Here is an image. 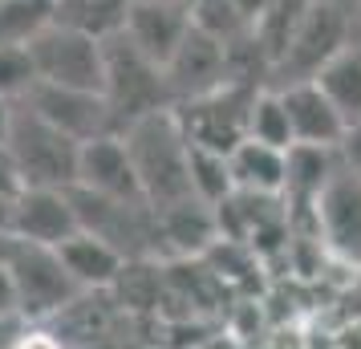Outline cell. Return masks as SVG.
<instances>
[{"label": "cell", "instance_id": "cell-1", "mask_svg": "<svg viewBox=\"0 0 361 349\" xmlns=\"http://www.w3.org/2000/svg\"><path fill=\"white\" fill-rule=\"evenodd\" d=\"M122 138H126V150L134 159L142 195H147V203L154 212H166L175 203L195 200V187H191V142H187L175 110L138 118L134 126L122 130Z\"/></svg>", "mask_w": 361, "mask_h": 349}, {"label": "cell", "instance_id": "cell-2", "mask_svg": "<svg viewBox=\"0 0 361 349\" xmlns=\"http://www.w3.org/2000/svg\"><path fill=\"white\" fill-rule=\"evenodd\" d=\"M106 102H110L118 134L126 126H134L138 118L175 110L163 66L150 61L142 49H134V41L126 33L106 41Z\"/></svg>", "mask_w": 361, "mask_h": 349}, {"label": "cell", "instance_id": "cell-3", "mask_svg": "<svg viewBox=\"0 0 361 349\" xmlns=\"http://www.w3.org/2000/svg\"><path fill=\"white\" fill-rule=\"evenodd\" d=\"M8 147L17 154L20 175L29 187H57L69 191L78 183V159H82V142L49 126L41 114H33L25 102H17V122L8 134Z\"/></svg>", "mask_w": 361, "mask_h": 349}, {"label": "cell", "instance_id": "cell-4", "mask_svg": "<svg viewBox=\"0 0 361 349\" xmlns=\"http://www.w3.org/2000/svg\"><path fill=\"white\" fill-rule=\"evenodd\" d=\"M29 53L37 66V82L106 94V41H94L66 25H45L29 41Z\"/></svg>", "mask_w": 361, "mask_h": 349}, {"label": "cell", "instance_id": "cell-5", "mask_svg": "<svg viewBox=\"0 0 361 349\" xmlns=\"http://www.w3.org/2000/svg\"><path fill=\"white\" fill-rule=\"evenodd\" d=\"M8 276H13L17 309L25 321H53L82 293L78 281L69 276L61 252L41 248V244H25V240H17V248L8 256Z\"/></svg>", "mask_w": 361, "mask_h": 349}, {"label": "cell", "instance_id": "cell-6", "mask_svg": "<svg viewBox=\"0 0 361 349\" xmlns=\"http://www.w3.org/2000/svg\"><path fill=\"white\" fill-rule=\"evenodd\" d=\"M349 45V17L333 0H312L305 25L296 29L288 49L276 57L272 66V85L268 90H284L296 82H317V73Z\"/></svg>", "mask_w": 361, "mask_h": 349}, {"label": "cell", "instance_id": "cell-7", "mask_svg": "<svg viewBox=\"0 0 361 349\" xmlns=\"http://www.w3.org/2000/svg\"><path fill=\"white\" fill-rule=\"evenodd\" d=\"M256 94L260 90H252V85L228 82L224 90H215L207 98L175 106L187 142L199 150L231 154L240 142H247V122H252V102H256Z\"/></svg>", "mask_w": 361, "mask_h": 349}, {"label": "cell", "instance_id": "cell-8", "mask_svg": "<svg viewBox=\"0 0 361 349\" xmlns=\"http://www.w3.org/2000/svg\"><path fill=\"white\" fill-rule=\"evenodd\" d=\"M33 114H41L49 126H57L61 134L78 138V142H94L102 134H118L114 114L106 94L94 90H66V85H45L37 82L29 90V98H20Z\"/></svg>", "mask_w": 361, "mask_h": 349}, {"label": "cell", "instance_id": "cell-9", "mask_svg": "<svg viewBox=\"0 0 361 349\" xmlns=\"http://www.w3.org/2000/svg\"><path fill=\"white\" fill-rule=\"evenodd\" d=\"M163 78H166V90H171L175 106L207 98V94L228 85V45L191 25V33L183 37V45L171 53V61L163 66Z\"/></svg>", "mask_w": 361, "mask_h": 349}, {"label": "cell", "instance_id": "cell-10", "mask_svg": "<svg viewBox=\"0 0 361 349\" xmlns=\"http://www.w3.org/2000/svg\"><path fill=\"white\" fill-rule=\"evenodd\" d=\"M317 235L333 256L361 264V175H353L341 159L317 203Z\"/></svg>", "mask_w": 361, "mask_h": 349}, {"label": "cell", "instance_id": "cell-11", "mask_svg": "<svg viewBox=\"0 0 361 349\" xmlns=\"http://www.w3.org/2000/svg\"><path fill=\"white\" fill-rule=\"evenodd\" d=\"M82 232V219L73 207L69 191L57 187H25L13 212V235L25 244H41V248H61L66 240Z\"/></svg>", "mask_w": 361, "mask_h": 349}, {"label": "cell", "instance_id": "cell-12", "mask_svg": "<svg viewBox=\"0 0 361 349\" xmlns=\"http://www.w3.org/2000/svg\"><path fill=\"white\" fill-rule=\"evenodd\" d=\"M73 187H85L94 195H110V200H147L122 134H102L94 142H82Z\"/></svg>", "mask_w": 361, "mask_h": 349}, {"label": "cell", "instance_id": "cell-13", "mask_svg": "<svg viewBox=\"0 0 361 349\" xmlns=\"http://www.w3.org/2000/svg\"><path fill=\"white\" fill-rule=\"evenodd\" d=\"M337 171V150L321 147H293L288 150V175H284V212L293 228H309V235H317V203L321 191L329 187Z\"/></svg>", "mask_w": 361, "mask_h": 349}, {"label": "cell", "instance_id": "cell-14", "mask_svg": "<svg viewBox=\"0 0 361 349\" xmlns=\"http://www.w3.org/2000/svg\"><path fill=\"white\" fill-rule=\"evenodd\" d=\"M187 33H191V4L187 0H134L130 4L126 37L150 61L166 66Z\"/></svg>", "mask_w": 361, "mask_h": 349}, {"label": "cell", "instance_id": "cell-15", "mask_svg": "<svg viewBox=\"0 0 361 349\" xmlns=\"http://www.w3.org/2000/svg\"><path fill=\"white\" fill-rule=\"evenodd\" d=\"M288 122H293V142L296 147H321V150H337L341 147L349 122L341 118V110L325 98V90L317 82H296L280 90Z\"/></svg>", "mask_w": 361, "mask_h": 349}, {"label": "cell", "instance_id": "cell-16", "mask_svg": "<svg viewBox=\"0 0 361 349\" xmlns=\"http://www.w3.org/2000/svg\"><path fill=\"white\" fill-rule=\"evenodd\" d=\"M159 228H163V248L175 252L179 260H199L219 244V216L203 200H187L159 212Z\"/></svg>", "mask_w": 361, "mask_h": 349}, {"label": "cell", "instance_id": "cell-17", "mask_svg": "<svg viewBox=\"0 0 361 349\" xmlns=\"http://www.w3.org/2000/svg\"><path fill=\"white\" fill-rule=\"evenodd\" d=\"M61 260H66L69 276L78 281L82 293H102V288H114L118 276H122V268L130 264L114 244H106L102 235L94 232H78L73 240L61 244Z\"/></svg>", "mask_w": 361, "mask_h": 349}, {"label": "cell", "instance_id": "cell-18", "mask_svg": "<svg viewBox=\"0 0 361 349\" xmlns=\"http://www.w3.org/2000/svg\"><path fill=\"white\" fill-rule=\"evenodd\" d=\"M235 191L244 195H280L284 191V175H288V150L264 147L256 138H247L228 154Z\"/></svg>", "mask_w": 361, "mask_h": 349}, {"label": "cell", "instance_id": "cell-19", "mask_svg": "<svg viewBox=\"0 0 361 349\" xmlns=\"http://www.w3.org/2000/svg\"><path fill=\"white\" fill-rule=\"evenodd\" d=\"M130 4L134 0H53V25L78 29L94 41H110L126 33Z\"/></svg>", "mask_w": 361, "mask_h": 349}, {"label": "cell", "instance_id": "cell-20", "mask_svg": "<svg viewBox=\"0 0 361 349\" xmlns=\"http://www.w3.org/2000/svg\"><path fill=\"white\" fill-rule=\"evenodd\" d=\"M317 85L325 90V98L341 110V118L353 126L361 122V45H345L321 73Z\"/></svg>", "mask_w": 361, "mask_h": 349}, {"label": "cell", "instance_id": "cell-21", "mask_svg": "<svg viewBox=\"0 0 361 349\" xmlns=\"http://www.w3.org/2000/svg\"><path fill=\"white\" fill-rule=\"evenodd\" d=\"M309 8H312V0H268V8L256 17L252 33L264 45V53L272 57V66H276L280 53L288 49V41L296 37V29L305 25Z\"/></svg>", "mask_w": 361, "mask_h": 349}, {"label": "cell", "instance_id": "cell-22", "mask_svg": "<svg viewBox=\"0 0 361 349\" xmlns=\"http://www.w3.org/2000/svg\"><path fill=\"white\" fill-rule=\"evenodd\" d=\"M247 138H256L264 147L276 150H293V122H288V110H284V98L280 90H260L256 102H252V122H247Z\"/></svg>", "mask_w": 361, "mask_h": 349}, {"label": "cell", "instance_id": "cell-23", "mask_svg": "<svg viewBox=\"0 0 361 349\" xmlns=\"http://www.w3.org/2000/svg\"><path fill=\"white\" fill-rule=\"evenodd\" d=\"M53 25V0H0V45H29Z\"/></svg>", "mask_w": 361, "mask_h": 349}, {"label": "cell", "instance_id": "cell-24", "mask_svg": "<svg viewBox=\"0 0 361 349\" xmlns=\"http://www.w3.org/2000/svg\"><path fill=\"white\" fill-rule=\"evenodd\" d=\"M191 187H195V200L212 203V207L231 200V195H235V179H231L228 154L191 147Z\"/></svg>", "mask_w": 361, "mask_h": 349}, {"label": "cell", "instance_id": "cell-25", "mask_svg": "<svg viewBox=\"0 0 361 349\" xmlns=\"http://www.w3.org/2000/svg\"><path fill=\"white\" fill-rule=\"evenodd\" d=\"M191 25L224 45L252 33V20L235 8V0H191Z\"/></svg>", "mask_w": 361, "mask_h": 349}, {"label": "cell", "instance_id": "cell-26", "mask_svg": "<svg viewBox=\"0 0 361 349\" xmlns=\"http://www.w3.org/2000/svg\"><path fill=\"white\" fill-rule=\"evenodd\" d=\"M37 85V66L29 45H0V98L20 102Z\"/></svg>", "mask_w": 361, "mask_h": 349}, {"label": "cell", "instance_id": "cell-27", "mask_svg": "<svg viewBox=\"0 0 361 349\" xmlns=\"http://www.w3.org/2000/svg\"><path fill=\"white\" fill-rule=\"evenodd\" d=\"M25 187H29V183H25V175H20V163H17V154H13V147H8V142H0V195L17 200Z\"/></svg>", "mask_w": 361, "mask_h": 349}, {"label": "cell", "instance_id": "cell-28", "mask_svg": "<svg viewBox=\"0 0 361 349\" xmlns=\"http://www.w3.org/2000/svg\"><path fill=\"white\" fill-rule=\"evenodd\" d=\"M337 159H341L353 175H361V122H353V126L345 130L341 147H337Z\"/></svg>", "mask_w": 361, "mask_h": 349}, {"label": "cell", "instance_id": "cell-29", "mask_svg": "<svg viewBox=\"0 0 361 349\" xmlns=\"http://www.w3.org/2000/svg\"><path fill=\"white\" fill-rule=\"evenodd\" d=\"M0 313H17V288H13V276H8V264H0Z\"/></svg>", "mask_w": 361, "mask_h": 349}, {"label": "cell", "instance_id": "cell-30", "mask_svg": "<svg viewBox=\"0 0 361 349\" xmlns=\"http://www.w3.org/2000/svg\"><path fill=\"white\" fill-rule=\"evenodd\" d=\"M13 122H17V102L0 98V142H8V134H13Z\"/></svg>", "mask_w": 361, "mask_h": 349}, {"label": "cell", "instance_id": "cell-31", "mask_svg": "<svg viewBox=\"0 0 361 349\" xmlns=\"http://www.w3.org/2000/svg\"><path fill=\"white\" fill-rule=\"evenodd\" d=\"M20 200V195H17ZM17 200H8V195H0V232L13 235V212H17Z\"/></svg>", "mask_w": 361, "mask_h": 349}, {"label": "cell", "instance_id": "cell-32", "mask_svg": "<svg viewBox=\"0 0 361 349\" xmlns=\"http://www.w3.org/2000/svg\"><path fill=\"white\" fill-rule=\"evenodd\" d=\"M235 8H240V13L252 20V25H256V17H260L264 8H268V0H235Z\"/></svg>", "mask_w": 361, "mask_h": 349}, {"label": "cell", "instance_id": "cell-33", "mask_svg": "<svg viewBox=\"0 0 361 349\" xmlns=\"http://www.w3.org/2000/svg\"><path fill=\"white\" fill-rule=\"evenodd\" d=\"M13 248H17V235L0 232V264H8V256H13Z\"/></svg>", "mask_w": 361, "mask_h": 349}, {"label": "cell", "instance_id": "cell-34", "mask_svg": "<svg viewBox=\"0 0 361 349\" xmlns=\"http://www.w3.org/2000/svg\"><path fill=\"white\" fill-rule=\"evenodd\" d=\"M142 349H154V345H142Z\"/></svg>", "mask_w": 361, "mask_h": 349}, {"label": "cell", "instance_id": "cell-35", "mask_svg": "<svg viewBox=\"0 0 361 349\" xmlns=\"http://www.w3.org/2000/svg\"><path fill=\"white\" fill-rule=\"evenodd\" d=\"M187 4H191V0H187Z\"/></svg>", "mask_w": 361, "mask_h": 349}]
</instances>
